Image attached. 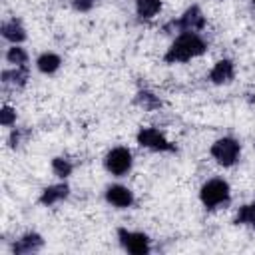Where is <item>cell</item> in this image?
I'll use <instances>...</instances> for the list:
<instances>
[{
	"mask_svg": "<svg viewBox=\"0 0 255 255\" xmlns=\"http://www.w3.org/2000/svg\"><path fill=\"white\" fill-rule=\"evenodd\" d=\"M135 141L139 147H145L149 151H159V153H175L177 151L175 143H171L161 129L151 128V126L139 128L135 133Z\"/></svg>",
	"mask_w": 255,
	"mask_h": 255,
	"instance_id": "8992f818",
	"label": "cell"
},
{
	"mask_svg": "<svg viewBox=\"0 0 255 255\" xmlns=\"http://www.w3.org/2000/svg\"><path fill=\"white\" fill-rule=\"evenodd\" d=\"M104 197H106V201H108L112 207H116V209H128V207H131V205L135 203L133 191H131L129 187L122 185V183H112V185H108L106 191H104Z\"/></svg>",
	"mask_w": 255,
	"mask_h": 255,
	"instance_id": "ba28073f",
	"label": "cell"
},
{
	"mask_svg": "<svg viewBox=\"0 0 255 255\" xmlns=\"http://www.w3.org/2000/svg\"><path fill=\"white\" fill-rule=\"evenodd\" d=\"M50 167H52V173H54L56 177H60V179L70 177L72 171H74V163H72V159H68V157H64V155H56V157H52Z\"/></svg>",
	"mask_w": 255,
	"mask_h": 255,
	"instance_id": "ac0fdd59",
	"label": "cell"
},
{
	"mask_svg": "<svg viewBox=\"0 0 255 255\" xmlns=\"http://www.w3.org/2000/svg\"><path fill=\"white\" fill-rule=\"evenodd\" d=\"M207 52V42L199 32H179L163 54L165 64H183Z\"/></svg>",
	"mask_w": 255,
	"mask_h": 255,
	"instance_id": "6da1fadb",
	"label": "cell"
},
{
	"mask_svg": "<svg viewBox=\"0 0 255 255\" xmlns=\"http://www.w3.org/2000/svg\"><path fill=\"white\" fill-rule=\"evenodd\" d=\"M70 197V185L66 181H60V183H52L48 187L42 189L38 201L44 205V207H52L56 203H62L64 199Z\"/></svg>",
	"mask_w": 255,
	"mask_h": 255,
	"instance_id": "8fae6325",
	"label": "cell"
},
{
	"mask_svg": "<svg viewBox=\"0 0 255 255\" xmlns=\"http://www.w3.org/2000/svg\"><path fill=\"white\" fill-rule=\"evenodd\" d=\"M70 2L76 12H90L98 4V0H70Z\"/></svg>",
	"mask_w": 255,
	"mask_h": 255,
	"instance_id": "7402d4cb",
	"label": "cell"
},
{
	"mask_svg": "<svg viewBox=\"0 0 255 255\" xmlns=\"http://www.w3.org/2000/svg\"><path fill=\"white\" fill-rule=\"evenodd\" d=\"M118 241L129 255H147L151 251V239L143 231H131L126 227L118 229Z\"/></svg>",
	"mask_w": 255,
	"mask_h": 255,
	"instance_id": "52a82bcc",
	"label": "cell"
},
{
	"mask_svg": "<svg viewBox=\"0 0 255 255\" xmlns=\"http://www.w3.org/2000/svg\"><path fill=\"white\" fill-rule=\"evenodd\" d=\"M42 247H44V237L36 231H26L18 239H14L10 249L14 255H32V253H38Z\"/></svg>",
	"mask_w": 255,
	"mask_h": 255,
	"instance_id": "9c48e42d",
	"label": "cell"
},
{
	"mask_svg": "<svg viewBox=\"0 0 255 255\" xmlns=\"http://www.w3.org/2000/svg\"><path fill=\"white\" fill-rule=\"evenodd\" d=\"M199 201L205 209L213 211L231 201V187L223 177H211L199 187Z\"/></svg>",
	"mask_w": 255,
	"mask_h": 255,
	"instance_id": "7a4b0ae2",
	"label": "cell"
},
{
	"mask_svg": "<svg viewBox=\"0 0 255 255\" xmlns=\"http://www.w3.org/2000/svg\"><path fill=\"white\" fill-rule=\"evenodd\" d=\"M28 135V131L26 129H22V128H12V131H10V135H8V145L12 147V149H16L20 143H22V139Z\"/></svg>",
	"mask_w": 255,
	"mask_h": 255,
	"instance_id": "44dd1931",
	"label": "cell"
},
{
	"mask_svg": "<svg viewBox=\"0 0 255 255\" xmlns=\"http://www.w3.org/2000/svg\"><path fill=\"white\" fill-rule=\"evenodd\" d=\"M104 167L114 177H126L133 167V153L126 145H116L104 155Z\"/></svg>",
	"mask_w": 255,
	"mask_h": 255,
	"instance_id": "5b68a950",
	"label": "cell"
},
{
	"mask_svg": "<svg viewBox=\"0 0 255 255\" xmlns=\"http://www.w3.org/2000/svg\"><path fill=\"white\" fill-rule=\"evenodd\" d=\"M62 66V58L56 54V52H42L38 58H36V68L40 74L44 76H52L60 70Z\"/></svg>",
	"mask_w": 255,
	"mask_h": 255,
	"instance_id": "5bb4252c",
	"label": "cell"
},
{
	"mask_svg": "<svg viewBox=\"0 0 255 255\" xmlns=\"http://www.w3.org/2000/svg\"><path fill=\"white\" fill-rule=\"evenodd\" d=\"M251 4H253V6H255V0H251Z\"/></svg>",
	"mask_w": 255,
	"mask_h": 255,
	"instance_id": "603a6c76",
	"label": "cell"
},
{
	"mask_svg": "<svg viewBox=\"0 0 255 255\" xmlns=\"http://www.w3.org/2000/svg\"><path fill=\"white\" fill-rule=\"evenodd\" d=\"M207 20L203 16V10L197 4H191L183 10V14L177 20H171L163 26L165 34H175V32H201L205 28Z\"/></svg>",
	"mask_w": 255,
	"mask_h": 255,
	"instance_id": "3957f363",
	"label": "cell"
},
{
	"mask_svg": "<svg viewBox=\"0 0 255 255\" xmlns=\"http://www.w3.org/2000/svg\"><path fill=\"white\" fill-rule=\"evenodd\" d=\"M133 102H135V106H139V108L145 110V112H155V110L161 108V100H159L153 92H149V90H139V92L135 94Z\"/></svg>",
	"mask_w": 255,
	"mask_h": 255,
	"instance_id": "2e32d148",
	"label": "cell"
},
{
	"mask_svg": "<svg viewBox=\"0 0 255 255\" xmlns=\"http://www.w3.org/2000/svg\"><path fill=\"white\" fill-rule=\"evenodd\" d=\"M0 34H2V38H4L6 42H10V44H22V42L28 38L26 28H24V24H22L18 18L4 20L2 26H0Z\"/></svg>",
	"mask_w": 255,
	"mask_h": 255,
	"instance_id": "7c38bea8",
	"label": "cell"
},
{
	"mask_svg": "<svg viewBox=\"0 0 255 255\" xmlns=\"http://www.w3.org/2000/svg\"><path fill=\"white\" fill-rule=\"evenodd\" d=\"M0 124H2V128H12V126H16V110H14L12 106L4 104V106L0 108Z\"/></svg>",
	"mask_w": 255,
	"mask_h": 255,
	"instance_id": "ffe728a7",
	"label": "cell"
},
{
	"mask_svg": "<svg viewBox=\"0 0 255 255\" xmlns=\"http://www.w3.org/2000/svg\"><path fill=\"white\" fill-rule=\"evenodd\" d=\"M161 0H135V14L139 20H151L161 12Z\"/></svg>",
	"mask_w": 255,
	"mask_h": 255,
	"instance_id": "9a60e30c",
	"label": "cell"
},
{
	"mask_svg": "<svg viewBox=\"0 0 255 255\" xmlns=\"http://www.w3.org/2000/svg\"><path fill=\"white\" fill-rule=\"evenodd\" d=\"M6 62L10 64V66H28V60H30V56H28V52H26V48H22L20 44H12L8 50H6Z\"/></svg>",
	"mask_w": 255,
	"mask_h": 255,
	"instance_id": "d6986e66",
	"label": "cell"
},
{
	"mask_svg": "<svg viewBox=\"0 0 255 255\" xmlns=\"http://www.w3.org/2000/svg\"><path fill=\"white\" fill-rule=\"evenodd\" d=\"M209 153L221 167H233L241 157V143L231 135H223L211 143Z\"/></svg>",
	"mask_w": 255,
	"mask_h": 255,
	"instance_id": "277c9868",
	"label": "cell"
},
{
	"mask_svg": "<svg viewBox=\"0 0 255 255\" xmlns=\"http://www.w3.org/2000/svg\"><path fill=\"white\" fill-rule=\"evenodd\" d=\"M30 80V68L28 66H10L2 70V84L12 88H24Z\"/></svg>",
	"mask_w": 255,
	"mask_h": 255,
	"instance_id": "4fadbf2b",
	"label": "cell"
},
{
	"mask_svg": "<svg viewBox=\"0 0 255 255\" xmlns=\"http://www.w3.org/2000/svg\"><path fill=\"white\" fill-rule=\"evenodd\" d=\"M209 82L215 86H223V84H231L235 80V64L229 58H221L213 64V68L209 70Z\"/></svg>",
	"mask_w": 255,
	"mask_h": 255,
	"instance_id": "30bf717a",
	"label": "cell"
},
{
	"mask_svg": "<svg viewBox=\"0 0 255 255\" xmlns=\"http://www.w3.org/2000/svg\"><path fill=\"white\" fill-rule=\"evenodd\" d=\"M233 223L235 225H247V227H255V199L249 201V203H243L235 217H233Z\"/></svg>",
	"mask_w": 255,
	"mask_h": 255,
	"instance_id": "e0dca14e",
	"label": "cell"
}]
</instances>
